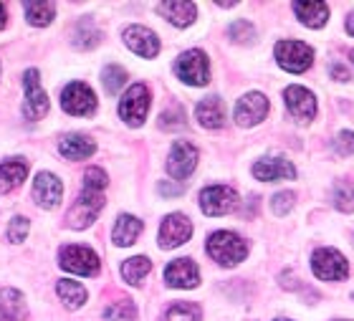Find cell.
Wrapping results in <instances>:
<instances>
[{
  "mask_svg": "<svg viewBox=\"0 0 354 321\" xmlns=\"http://www.w3.org/2000/svg\"><path fill=\"white\" fill-rule=\"evenodd\" d=\"M106 172L99 167H88L84 175V190L76 197V203L68 210V226L82 230V228L91 226L96 220V215L104 208V190H106Z\"/></svg>",
  "mask_w": 354,
  "mask_h": 321,
  "instance_id": "6da1fadb",
  "label": "cell"
},
{
  "mask_svg": "<svg viewBox=\"0 0 354 321\" xmlns=\"http://www.w3.org/2000/svg\"><path fill=\"white\" fill-rule=\"evenodd\" d=\"M207 253L213 261H218L221 266H236L248 256V246L241 235L228 233V230H218L207 238Z\"/></svg>",
  "mask_w": 354,
  "mask_h": 321,
  "instance_id": "7a4b0ae2",
  "label": "cell"
},
{
  "mask_svg": "<svg viewBox=\"0 0 354 321\" xmlns=\"http://www.w3.org/2000/svg\"><path fill=\"white\" fill-rule=\"evenodd\" d=\"M175 73L177 79L190 84V86H205L210 81V64H207V56L200 48H192V51H185L180 59L175 61Z\"/></svg>",
  "mask_w": 354,
  "mask_h": 321,
  "instance_id": "3957f363",
  "label": "cell"
},
{
  "mask_svg": "<svg viewBox=\"0 0 354 321\" xmlns=\"http://www.w3.org/2000/svg\"><path fill=\"white\" fill-rule=\"evenodd\" d=\"M276 61L286 71L304 73L314 64V48L304 41H279L276 44Z\"/></svg>",
  "mask_w": 354,
  "mask_h": 321,
  "instance_id": "277c9868",
  "label": "cell"
},
{
  "mask_svg": "<svg viewBox=\"0 0 354 321\" xmlns=\"http://www.w3.org/2000/svg\"><path fill=\"white\" fill-rule=\"evenodd\" d=\"M149 111V89L145 84H134L119 102V117L129 127H142Z\"/></svg>",
  "mask_w": 354,
  "mask_h": 321,
  "instance_id": "5b68a950",
  "label": "cell"
},
{
  "mask_svg": "<svg viewBox=\"0 0 354 321\" xmlns=\"http://www.w3.org/2000/svg\"><path fill=\"white\" fill-rule=\"evenodd\" d=\"M61 268L71 270L76 276H96L99 273V256L86 246H64L59 250Z\"/></svg>",
  "mask_w": 354,
  "mask_h": 321,
  "instance_id": "8992f818",
  "label": "cell"
},
{
  "mask_svg": "<svg viewBox=\"0 0 354 321\" xmlns=\"http://www.w3.org/2000/svg\"><path fill=\"white\" fill-rule=\"evenodd\" d=\"M23 89H26V102H23V114L30 122H38L48 114V96L41 89V79H38L36 68H28L23 76Z\"/></svg>",
  "mask_w": 354,
  "mask_h": 321,
  "instance_id": "52a82bcc",
  "label": "cell"
},
{
  "mask_svg": "<svg viewBox=\"0 0 354 321\" xmlns=\"http://www.w3.org/2000/svg\"><path fill=\"white\" fill-rule=\"evenodd\" d=\"M311 268H314V276L322 278V281H344L349 276V266L344 256L332 248L317 250L311 256Z\"/></svg>",
  "mask_w": 354,
  "mask_h": 321,
  "instance_id": "ba28073f",
  "label": "cell"
},
{
  "mask_svg": "<svg viewBox=\"0 0 354 321\" xmlns=\"http://www.w3.org/2000/svg\"><path fill=\"white\" fill-rule=\"evenodd\" d=\"M61 107H64L66 114L86 117V114H94L96 96L86 84H82V81H71V84L64 89V94H61Z\"/></svg>",
  "mask_w": 354,
  "mask_h": 321,
  "instance_id": "9c48e42d",
  "label": "cell"
},
{
  "mask_svg": "<svg viewBox=\"0 0 354 321\" xmlns=\"http://www.w3.org/2000/svg\"><path fill=\"white\" fill-rule=\"evenodd\" d=\"M200 208L205 215H228L238 208V195L233 187L213 185L200 192Z\"/></svg>",
  "mask_w": 354,
  "mask_h": 321,
  "instance_id": "30bf717a",
  "label": "cell"
},
{
  "mask_svg": "<svg viewBox=\"0 0 354 321\" xmlns=\"http://www.w3.org/2000/svg\"><path fill=\"white\" fill-rule=\"evenodd\" d=\"M195 167H198V149L190 142L177 139L170 149V157H167V172L175 180H187Z\"/></svg>",
  "mask_w": 354,
  "mask_h": 321,
  "instance_id": "8fae6325",
  "label": "cell"
},
{
  "mask_svg": "<svg viewBox=\"0 0 354 321\" xmlns=\"http://www.w3.org/2000/svg\"><path fill=\"white\" fill-rule=\"evenodd\" d=\"M192 235V223L185 218L183 212H172L162 220L160 226V246L162 248H177L183 246L187 238Z\"/></svg>",
  "mask_w": 354,
  "mask_h": 321,
  "instance_id": "7c38bea8",
  "label": "cell"
},
{
  "mask_svg": "<svg viewBox=\"0 0 354 321\" xmlns=\"http://www.w3.org/2000/svg\"><path fill=\"white\" fill-rule=\"evenodd\" d=\"M124 44L132 48L142 59H155L160 53V38L155 30L145 28V26H129L124 28Z\"/></svg>",
  "mask_w": 354,
  "mask_h": 321,
  "instance_id": "4fadbf2b",
  "label": "cell"
},
{
  "mask_svg": "<svg viewBox=\"0 0 354 321\" xmlns=\"http://www.w3.org/2000/svg\"><path fill=\"white\" fill-rule=\"evenodd\" d=\"M268 114V99L259 91L245 94L243 99H238L236 104V122L241 127H253L259 125L261 119H266Z\"/></svg>",
  "mask_w": 354,
  "mask_h": 321,
  "instance_id": "5bb4252c",
  "label": "cell"
},
{
  "mask_svg": "<svg viewBox=\"0 0 354 321\" xmlns=\"http://www.w3.org/2000/svg\"><path fill=\"white\" fill-rule=\"evenodd\" d=\"M33 197L41 208L53 210V208H59L61 197H64V185L53 172H38L36 183H33Z\"/></svg>",
  "mask_w": 354,
  "mask_h": 321,
  "instance_id": "9a60e30c",
  "label": "cell"
},
{
  "mask_svg": "<svg viewBox=\"0 0 354 321\" xmlns=\"http://www.w3.org/2000/svg\"><path fill=\"white\" fill-rule=\"evenodd\" d=\"M283 99H286V107L291 111V117L299 119V122H311L314 114H317V99L309 89L304 86H288L283 91Z\"/></svg>",
  "mask_w": 354,
  "mask_h": 321,
  "instance_id": "2e32d148",
  "label": "cell"
},
{
  "mask_svg": "<svg viewBox=\"0 0 354 321\" xmlns=\"http://www.w3.org/2000/svg\"><path fill=\"white\" fill-rule=\"evenodd\" d=\"M165 281L172 288H195L200 284V270L190 258H177L165 268Z\"/></svg>",
  "mask_w": 354,
  "mask_h": 321,
  "instance_id": "e0dca14e",
  "label": "cell"
},
{
  "mask_svg": "<svg viewBox=\"0 0 354 321\" xmlns=\"http://www.w3.org/2000/svg\"><path fill=\"white\" fill-rule=\"evenodd\" d=\"M253 175L263 183H279V180H294L296 167L286 160H259L253 165Z\"/></svg>",
  "mask_w": 354,
  "mask_h": 321,
  "instance_id": "ac0fdd59",
  "label": "cell"
},
{
  "mask_svg": "<svg viewBox=\"0 0 354 321\" xmlns=\"http://www.w3.org/2000/svg\"><path fill=\"white\" fill-rule=\"evenodd\" d=\"M294 13L299 15V21L309 28H322L329 18V6L322 0H296Z\"/></svg>",
  "mask_w": 354,
  "mask_h": 321,
  "instance_id": "d6986e66",
  "label": "cell"
},
{
  "mask_svg": "<svg viewBox=\"0 0 354 321\" xmlns=\"http://www.w3.org/2000/svg\"><path fill=\"white\" fill-rule=\"evenodd\" d=\"M28 175V165L21 157H13V160H6L0 165V192H13L15 187H21L23 180Z\"/></svg>",
  "mask_w": 354,
  "mask_h": 321,
  "instance_id": "ffe728a7",
  "label": "cell"
},
{
  "mask_svg": "<svg viewBox=\"0 0 354 321\" xmlns=\"http://www.w3.org/2000/svg\"><path fill=\"white\" fill-rule=\"evenodd\" d=\"M157 10L172 23L177 28H185V26H190L195 21V13H198V8L195 3H187V0H170V3H160Z\"/></svg>",
  "mask_w": 354,
  "mask_h": 321,
  "instance_id": "44dd1931",
  "label": "cell"
},
{
  "mask_svg": "<svg viewBox=\"0 0 354 321\" xmlns=\"http://www.w3.org/2000/svg\"><path fill=\"white\" fill-rule=\"evenodd\" d=\"M195 117L203 127L207 129H221L225 125V107L218 96H207L203 102L198 104V109H195Z\"/></svg>",
  "mask_w": 354,
  "mask_h": 321,
  "instance_id": "7402d4cb",
  "label": "cell"
},
{
  "mask_svg": "<svg viewBox=\"0 0 354 321\" xmlns=\"http://www.w3.org/2000/svg\"><path fill=\"white\" fill-rule=\"evenodd\" d=\"M94 149L96 145L88 137H84V134H66L59 145V152L66 160H86V157L94 154Z\"/></svg>",
  "mask_w": 354,
  "mask_h": 321,
  "instance_id": "603a6c76",
  "label": "cell"
},
{
  "mask_svg": "<svg viewBox=\"0 0 354 321\" xmlns=\"http://www.w3.org/2000/svg\"><path fill=\"white\" fill-rule=\"evenodd\" d=\"M140 233H142V220L140 218H134V215H119L117 226H114V230H111V241L124 248V246L137 243Z\"/></svg>",
  "mask_w": 354,
  "mask_h": 321,
  "instance_id": "cb8c5ba5",
  "label": "cell"
},
{
  "mask_svg": "<svg viewBox=\"0 0 354 321\" xmlns=\"http://www.w3.org/2000/svg\"><path fill=\"white\" fill-rule=\"evenodd\" d=\"M23 13H26L30 26L44 28V26H48V23L53 21L56 6H53V3H46V0H28V3L23 6Z\"/></svg>",
  "mask_w": 354,
  "mask_h": 321,
  "instance_id": "d4e9b609",
  "label": "cell"
},
{
  "mask_svg": "<svg viewBox=\"0 0 354 321\" xmlns=\"http://www.w3.org/2000/svg\"><path fill=\"white\" fill-rule=\"evenodd\" d=\"M0 309H3V314L10 321H21L26 316V299H23V293L15 291V288H3L0 291Z\"/></svg>",
  "mask_w": 354,
  "mask_h": 321,
  "instance_id": "484cf974",
  "label": "cell"
},
{
  "mask_svg": "<svg viewBox=\"0 0 354 321\" xmlns=\"http://www.w3.org/2000/svg\"><path fill=\"white\" fill-rule=\"evenodd\" d=\"M149 270H152V261H149V258L134 256V258H129V261H124V266H122V276H124L127 284L140 286L142 278L147 276Z\"/></svg>",
  "mask_w": 354,
  "mask_h": 321,
  "instance_id": "4316f807",
  "label": "cell"
},
{
  "mask_svg": "<svg viewBox=\"0 0 354 321\" xmlns=\"http://www.w3.org/2000/svg\"><path fill=\"white\" fill-rule=\"evenodd\" d=\"M56 291H59L61 301H64L68 309H79L86 304V288H84L82 284H76V281H59Z\"/></svg>",
  "mask_w": 354,
  "mask_h": 321,
  "instance_id": "83f0119b",
  "label": "cell"
},
{
  "mask_svg": "<svg viewBox=\"0 0 354 321\" xmlns=\"http://www.w3.org/2000/svg\"><path fill=\"white\" fill-rule=\"evenodd\" d=\"M99 41H102V33L96 30V26L88 21V18H84V21L76 26L74 46H76V48H94Z\"/></svg>",
  "mask_w": 354,
  "mask_h": 321,
  "instance_id": "f1b7e54d",
  "label": "cell"
},
{
  "mask_svg": "<svg viewBox=\"0 0 354 321\" xmlns=\"http://www.w3.org/2000/svg\"><path fill=\"white\" fill-rule=\"evenodd\" d=\"M137 309L129 299H119L104 309V321H134Z\"/></svg>",
  "mask_w": 354,
  "mask_h": 321,
  "instance_id": "f546056e",
  "label": "cell"
},
{
  "mask_svg": "<svg viewBox=\"0 0 354 321\" xmlns=\"http://www.w3.org/2000/svg\"><path fill=\"white\" fill-rule=\"evenodd\" d=\"M165 321H200V306L187 304V301H177L165 311Z\"/></svg>",
  "mask_w": 354,
  "mask_h": 321,
  "instance_id": "4dcf8cb0",
  "label": "cell"
},
{
  "mask_svg": "<svg viewBox=\"0 0 354 321\" xmlns=\"http://www.w3.org/2000/svg\"><path fill=\"white\" fill-rule=\"evenodd\" d=\"M102 81H104V89H106V94H117L119 89L127 84V71L122 66H106L102 73Z\"/></svg>",
  "mask_w": 354,
  "mask_h": 321,
  "instance_id": "1f68e13d",
  "label": "cell"
},
{
  "mask_svg": "<svg viewBox=\"0 0 354 321\" xmlns=\"http://www.w3.org/2000/svg\"><path fill=\"white\" fill-rule=\"evenodd\" d=\"M334 205L339 208L342 212H352L354 210V185L339 183L334 187Z\"/></svg>",
  "mask_w": 354,
  "mask_h": 321,
  "instance_id": "d6a6232c",
  "label": "cell"
},
{
  "mask_svg": "<svg viewBox=\"0 0 354 321\" xmlns=\"http://www.w3.org/2000/svg\"><path fill=\"white\" fill-rule=\"evenodd\" d=\"M160 127L162 129H183L185 127V111H183V107H170L167 111H162V117H160Z\"/></svg>",
  "mask_w": 354,
  "mask_h": 321,
  "instance_id": "836d02e7",
  "label": "cell"
},
{
  "mask_svg": "<svg viewBox=\"0 0 354 321\" xmlns=\"http://www.w3.org/2000/svg\"><path fill=\"white\" fill-rule=\"evenodd\" d=\"M228 33L233 41H238V44H248V41L256 36V30H253V26L248 21H236L228 28Z\"/></svg>",
  "mask_w": 354,
  "mask_h": 321,
  "instance_id": "e575fe53",
  "label": "cell"
},
{
  "mask_svg": "<svg viewBox=\"0 0 354 321\" xmlns=\"http://www.w3.org/2000/svg\"><path fill=\"white\" fill-rule=\"evenodd\" d=\"M8 241L10 243H23L26 241V235H28V220L26 218H13L10 220V226H8Z\"/></svg>",
  "mask_w": 354,
  "mask_h": 321,
  "instance_id": "d590c367",
  "label": "cell"
},
{
  "mask_svg": "<svg viewBox=\"0 0 354 321\" xmlns=\"http://www.w3.org/2000/svg\"><path fill=\"white\" fill-rule=\"evenodd\" d=\"M294 192H279V195H273L271 200V210L273 215H286L291 208H294Z\"/></svg>",
  "mask_w": 354,
  "mask_h": 321,
  "instance_id": "8d00e7d4",
  "label": "cell"
},
{
  "mask_svg": "<svg viewBox=\"0 0 354 321\" xmlns=\"http://www.w3.org/2000/svg\"><path fill=\"white\" fill-rule=\"evenodd\" d=\"M334 149L339 154H352L354 152V131H339L337 139H334Z\"/></svg>",
  "mask_w": 354,
  "mask_h": 321,
  "instance_id": "74e56055",
  "label": "cell"
},
{
  "mask_svg": "<svg viewBox=\"0 0 354 321\" xmlns=\"http://www.w3.org/2000/svg\"><path fill=\"white\" fill-rule=\"evenodd\" d=\"M160 195H165V197H175V195H183V185H170V183H160Z\"/></svg>",
  "mask_w": 354,
  "mask_h": 321,
  "instance_id": "f35d334b",
  "label": "cell"
},
{
  "mask_svg": "<svg viewBox=\"0 0 354 321\" xmlns=\"http://www.w3.org/2000/svg\"><path fill=\"white\" fill-rule=\"evenodd\" d=\"M329 73H332V76H337V81H349V79H352L347 68H342L339 64H334L332 68H329Z\"/></svg>",
  "mask_w": 354,
  "mask_h": 321,
  "instance_id": "ab89813d",
  "label": "cell"
},
{
  "mask_svg": "<svg viewBox=\"0 0 354 321\" xmlns=\"http://www.w3.org/2000/svg\"><path fill=\"white\" fill-rule=\"evenodd\" d=\"M6 21H8L6 6H3V3H0V28H6Z\"/></svg>",
  "mask_w": 354,
  "mask_h": 321,
  "instance_id": "60d3db41",
  "label": "cell"
},
{
  "mask_svg": "<svg viewBox=\"0 0 354 321\" xmlns=\"http://www.w3.org/2000/svg\"><path fill=\"white\" fill-rule=\"evenodd\" d=\"M347 30H349V33H352V36H354V13L347 18Z\"/></svg>",
  "mask_w": 354,
  "mask_h": 321,
  "instance_id": "b9f144b4",
  "label": "cell"
},
{
  "mask_svg": "<svg viewBox=\"0 0 354 321\" xmlns=\"http://www.w3.org/2000/svg\"><path fill=\"white\" fill-rule=\"evenodd\" d=\"M0 321H10V319H8L6 314H3V309H0Z\"/></svg>",
  "mask_w": 354,
  "mask_h": 321,
  "instance_id": "7bdbcfd3",
  "label": "cell"
},
{
  "mask_svg": "<svg viewBox=\"0 0 354 321\" xmlns=\"http://www.w3.org/2000/svg\"><path fill=\"white\" fill-rule=\"evenodd\" d=\"M276 321H288V319H276Z\"/></svg>",
  "mask_w": 354,
  "mask_h": 321,
  "instance_id": "ee69618b",
  "label": "cell"
},
{
  "mask_svg": "<svg viewBox=\"0 0 354 321\" xmlns=\"http://www.w3.org/2000/svg\"><path fill=\"white\" fill-rule=\"evenodd\" d=\"M352 64H354V51H352Z\"/></svg>",
  "mask_w": 354,
  "mask_h": 321,
  "instance_id": "f6af8a7d",
  "label": "cell"
},
{
  "mask_svg": "<svg viewBox=\"0 0 354 321\" xmlns=\"http://www.w3.org/2000/svg\"><path fill=\"white\" fill-rule=\"evenodd\" d=\"M352 299H354V293H352Z\"/></svg>",
  "mask_w": 354,
  "mask_h": 321,
  "instance_id": "bcb514c9",
  "label": "cell"
}]
</instances>
